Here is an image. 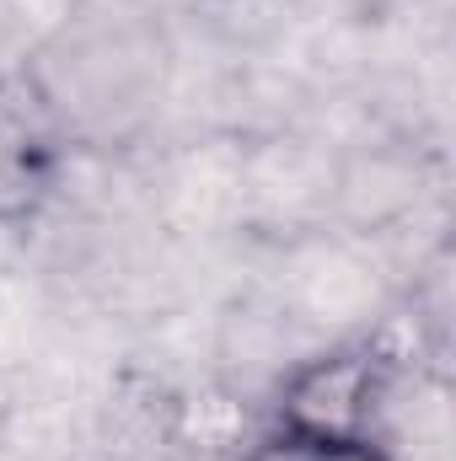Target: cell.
Returning a JSON list of instances; mask_svg holds the SVG:
<instances>
[{"instance_id": "obj_1", "label": "cell", "mask_w": 456, "mask_h": 461, "mask_svg": "<svg viewBox=\"0 0 456 461\" xmlns=\"http://www.w3.org/2000/svg\"><path fill=\"white\" fill-rule=\"evenodd\" d=\"M49 134L81 150H118L156 118L167 97V54L129 16H70L16 70Z\"/></svg>"}, {"instance_id": "obj_3", "label": "cell", "mask_w": 456, "mask_h": 461, "mask_svg": "<svg viewBox=\"0 0 456 461\" xmlns=\"http://www.w3.org/2000/svg\"><path fill=\"white\" fill-rule=\"evenodd\" d=\"M59 140L27 103L16 76H0V226H27L59 183Z\"/></svg>"}, {"instance_id": "obj_2", "label": "cell", "mask_w": 456, "mask_h": 461, "mask_svg": "<svg viewBox=\"0 0 456 461\" xmlns=\"http://www.w3.org/2000/svg\"><path fill=\"white\" fill-rule=\"evenodd\" d=\"M392 354L376 344H349L333 354H317L285 375L279 392V429L301 435H370L392 397Z\"/></svg>"}, {"instance_id": "obj_4", "label": "cell", "mask_w": 456, "mask_h": 461, "mask_svg": "<svg viewBox=\"0 0 456 461\" xmlns=\"http://www.w3.org/2000/svg\"><path fill=\"white\" fill-rule=\"evenodd\" d=\"M242 461H397L392 446L370 440V435H301V429H279L263 435Z\"/></svg>"}]
</instances>
